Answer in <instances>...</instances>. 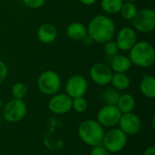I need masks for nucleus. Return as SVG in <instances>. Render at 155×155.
I'll return each instance as SVG.
<instances>
[{
	"mask_svg": "<svg viewBox=\"0 0 155 155\" xmlns=\"http://www.w3.org/2000/svg\"><path fill=\"white\" fill-rule=\"evenodd\" d=\"M82 41H83V43H84L85 45H88V46H89V45H92L94 43V41L93 40V38H92L88 34L84 37V39H83Z\"/></svg>",
	"mask_w": 155,
	"mask_h": 155,
	"instance_id": "29",
	"label": "nucleus"
},
{
	"mask_svg": "<svg viewBox=\"0 0 155 155\" xmlns=\"http://www.w3.org/2000/svg\"><path fill=\"white\" fill-rule=\"evenodd\" d=\"M143 155H155V147L154 146H150L146 148L143 152Z\"/></svg>",
	"mask_w": 155,
	"mask_h": 155,
	"instance_id": "30",
	"label": "nucleus"
},
{
	"mask_svg": "<svg viewBox=\"0 0 155 155\" xmlns=\"http://www.w3.org/2000/svg\"><path fill=\"white\" fill-rule=\"evenodd\" d=\"M140 91L145 97L153 99L155 97V78L150 74H143L140 83Z\"/></svg>",
	"mask_w": 155,
	"mask_h": 155,
	"instance_id": "17",
	"label": "nucleus"
},
{
	"mask_svg": "<svg viewBox=\"0 0 155 155\" xmlns=\"http://www.w3.org/2000/svg\"><path fill=\"white\" fill-rule=\"evenodd\" d=\"M133 28L136 32L148 34L155 29V12L152 8H143L138 10L134 17L131 20Z\"/></svg>",
	"mask_w": 155,
	"mask_h": 155,
	"instance_id": "6",
	"label": "nucleus"
},
{
	"mask_svg": "<svg viewBox=\"0 0 155 155\" xmlns=\"http://www.w3.org/2000/svg\"><path fill=\"white\" fill-rule=\"evenodd\" d=\"M46 0H23V3L29 8L39 9L45 4Z\"/></svg>",
	"mask_w": 155,
	"mask_h": 155,
	"instance_id": "26",
	"label": "nucleus"
},
{
	"mask_svg": "<svg viewBox=\"0 0 155 155\" xmlns=\"http://www.w3.org/2000/svg\"><path fill=\"white\" fill-rule=\"evenodd\" d=\"M36 36L42 44L49 45L56 40L57 30L54 25L50 23H45L39 26L36 32Z\"/></svg>",
	"mask_w": 155,
	"mask_h": 155,
	"instance_id": "14",
	"label": "nucleus"
},
{
	"mask_svg": "<svg viewBox=\"0 0 155 155\" xmlns=\"http://www.w3.org/2000/svg\"><path fill=\"white\" fill-rule=\"evenodd\" d=\"M124 2H135V1H137V0H124Z\"/></svg>",
	"mask_w": 155,
	"mask_h": 155,
	"instance_id": "32",
	"label": "nucleus"
},
{
	"mask_svg": "<svg viewBox=\"0 0 155 155\" xmlns=\"http://www.w3.org/2000/svg\"><path fill=\"white\" fill-rule=\"evenodd\" d=\"M89 75L91 80L95 84L106 86L111 82L113 71L111 70L110 66L104 63H95L91 66Z\"/></svg>",
	"mask_w": 155,
	"mask_h": 155,
	"instance_id": "9",
	"label": "nucleus"
},
{
	"mask_svg": "<svg viewBox=\"0 0 155 155\" xmlns=\"http://www.w3.org/2000/svg\"><path fill=\"white\" fill-rule=\"evenodd\" d=\"M11 94L14 99L24 100L27 94V87L25 84L17 82L13 84L11 88Z\"/></svg>",
	"mask_w": 155,
	"mask_h": 155,
	"instance_id": "23",
	"label": "nucleus"
},
{
	"mask_svg": "<svg viewBox=\"0 0 155 155\" xmlns=\"http://www.w3.org/2000/svg\"><path fill=\"white\" fill-rule=\"evenodd\" d=\"M133 64L128 56L124 54H116L113 56L110 63V68L114 73L126 74L132 67Z\"/></svg>",
	"mask_w": 155,
	"mask_h": 155,
	"instance_id": "15",
	"label": "nucleus"
},
{
	"mask_svg": "<svg viewBox=\"0 0 155 155\" xmlns=\"http://www.w3.org/2000/svg\"><path fill=\"white\" fill-rule=\"evenodd\" d=\"M110 84H112V87H114V89L118 91H124L130 87L131 79L126 74L114 73L113 74Z\"/></svg>",
	"mask_w": 155,
	"mask_h": 155,
	"instance_id": "19",
	"label": "nucleus"
},
{
	"mask_svg": "<svg viewBox=\"0 0 155 155\" xmlns=\"http://www.w3.org/2000/svg\"><path fill=\"white\" fill-rule=\"evenodd\" d=\"M129 59L137 67L148 68L155 62V51L153 45L148 41H139L129 50Z\"/></svg>",
	"mask_w": 155,
	"mask_h": 155,
	"instance_id": "2",
	"label": "nucleus"
},
{
	"mask_svg": "<svg viewBox=\"0 0 155 155\" xmlns=\"http://www.w3.org/2000/svg\"><path fill=\"white\" fill-rule=\"evenodd\" d=\"M122 113L116 105L104 104L96 114V121L104 128H113L118 125Z\"/></svg>",
	"mask_w": 155,
	"mask_h": 155,
	"instance_id": "8",
	"label": "nucleus"
},
{
	"mask_svg": "<svg viewBox=\"0 0 155 155\" xmlns=\"http://www.w3.org/2000/svg\"><path fill=\"white\" fill-rule=\"evenodd\" d=\"M115 43L119 51L129 52L137 42L136 31L131 26H124L119 30L115 36Z\"/></svg>",
	"mask_w": 155,
	"mask_h": 155,
	"instance_id": "13",
	"label": "nucleus"
},
{
	"mask_svg": "<svg viewBox=\"0 0 155 155\" xmlns=\"http://www.w3.org/2000/svg\"><path fill=\"white\" fill-rule=\"evenodd\" d=\"M127 141L128 136L124 132L119 128L113 127L104 133L101 144L110 153H117L125 148Z\"/></svg>",
	"mask_w": 155,
	"mask_h": 155,
	"instance_id": "4",
	"label": "nucleus"
},
{
	"mask_svg": "<svg viewBox=\"0 0 155 155\" xmlns=\"http://www.w3.org/2000/svg\"><path fill=\"white\" fill-rule=\"evenodd\" d=\"M118 126V128L127 136L135 135L142 129V121L141 118L134 112L122 114Z\"/></svg>",
	"mask_w": 155,
	"mask_h": 155,
	"instance_id": "12",
	"label": "nucleus"
},
{
	"mask_svg": "<svg viewBox=\"0 0 155 155\" xmlns=\"http://www.w3.org/2000/svg\"><path fill=\"white\" fill-rule=\"evenodd\" d=\"M137 11V6L134 2H124L120 14L124 19L131 21L136 15Z\"/></svg>",
	"mask_w": 155,
	"mask_h": 155,
	"instance_id": "22",
	"label": "nucleus"
},
{
	"mask_svg": "<svg viewBox=\"0 0 155 155\" xmlns=\"http://www.w3.org/2000/svg\"><path fill=\"white\" fill-rule=\"evenodd\" d=\"M62 80L60 75L54 70H45L40 74L37 79L39 91L45 95H54L61 88Z\"/></svg>",
	"mask_w": 155,
	"mask_h": 155,
	"instance_id": "5",
	"label": "nucleus"
},
{
	"mask_svg": "<svg viewBox=\"0 0 155 155\" xmlns=\"http://www.w3.org/2000/svg\"><path fill=\"white\" fill-rule=\"evenodd\" d=\"M64 90L72 99L84 96L88 90V82L83 75L74 74L66 81Z\"/></svg>",
	"mask_w": 155,
	"mask_h": 155,
	"instance_id": "10",
	"label": "nucleus"
},
{
	"mask_svg": "<svg viewBox=\"0 0 155 155\" xmlns=\"http://www.w3.org/2000/svg\"><path fill=\"white\" fill-rule=\"evenodd\" d=\"M104 51L106 55L113 57V56H114V55H116L118 54L119 49H118V46H117L114 40L112 39V40L104 43Z\"/></svg>",
	"mask_w": 155,
	"mask_h": 155,
	"instance_id": "25",
	"label": "nucleus"
},
{
	"mask_svg": "<svg viewBox=\"0 0 155 155\" xmlns=\"http://www.w3.org/2000/svg\"><path fill=\"white\" fill-rule=\"evenodd\" d=\"M8 74V68L5 63L0 60V84L6 79Z\"/></svg>",
	"mask_w": 155,
	"mask_h": 155,
	"instance_id": "28",
	"label": "nucleus"
},
{
	"mask_svg": "<svg viewBox=\"0 0 155 155\" xmlns=\"http://www.w3.org/2000/svg\"><path fill=\"white\" fill-rule=\"evenodd\" d=\"M1 122H2V114L0 113V124H1Z\"/></svg>",
	"mask_w": 155,
	"mask_h": 155,
	"instance_id": "33",
	"label": "nucleus"
},
{
	"mask_svg": "<svg viewBox=\"0 0 155 155\" xmlns=\"http://www.w3.org/2000/svg\"><path fill=\"white\" fill-rule=\"evenodd\" d=\"M135 104H136L135 99L132 94H123L120 95L116 106L122 114H127V113L134 112L135 108Z\"/></svg>",
	"mask_w": 155,
	"mask_h": 155,
	"instance_id": "18",
	"label": "nucleus"
},
{
	"mask_svg": "<svg viewBox=\"0 0 155 155\" xmlns=\"http://www.w3.org/2000/svg\"><path fill=\"white\" fill-rule=\"evenodd\" d=\"M124 0H101L100 5L102 10L108 15H116L120 13Z\"/></svg>",
	"mask_w": 155,
	"mask_h": 155,
	"instance_id": "20",
	"label": "nucleus"
},
{
	"mask_svg": "<svg viewBox=\"0 0 155 155\" xmlns=\"http://www.w3.org/2000/svg\"><path fill=\"white\" fill-rule=\"evenodd\" d=\"M90 155H111V153L102 144H99L92 147Z\"/></svg>",
	"mask_w": 155,
	"mask_h": 155,
	"instance_id": "27",
	"label": "nucleus"
},
{
	"mask_svg": "<svg viewBox=\"0 0 155 155\" xmlns=\"http://www.w3.org/2000/svg\"><path fill=\"white\" fill-rule=\"evenodd\" d=\"M72 98L65 93H57L51 96L48 108L54 114H65L72 110Z\"/></svg>",
	"mask_w": 155,
	"mask_h": 155,
	"instance_id": "11",
	"label": "nucleus"
},
{
	"mask_svg": "<svg viewBox=\"0 0 155 155\" xmlns=\"http://www.w3.org/2000/svg\"><path fill=\"white\" fill-rule=\"evenodd\" d=\"M88 108V102L84 96L76 97L72 100V110L77 114H84Z\"/></svg>",
	"mask_w": 155,
	"mask_h": 155,
	"instance_id": "24",
	"label": "nucleus"
},
{
	"mask_svg": "<svg viewBox=\"0 0 155 155\" xmlns=\"http://www.w3.org/2000/svg\"><path fill=\"white\" fill-rule=\"evenodd\" d=\"M120 95V91L114 89V87H108L102 92L101 99L106 105H116Z\"/></svg>",
	"mask_w": 155,
	"mask_h": 155,
	"instance_id": "21",
	"label": "nucleus"
},
{
	"mask_svg": "<svg viewBox=\"0 0 155 155\" xmlns=\"http://www.w3.org/2000/svg\"><path fill=\"white\" fill-rule=\"evenodd\" d=\"M65 33L68 38L74 41H82L87 35V27L80 22H73L68 25Z\"/></svg>",
	"mask_w": 155,
	"mask_h": 155,
	"instance_id": "16",
	"label": "nucleus"
},
{
	"mask_svg": "<svg viewBox=\"0 0 155 155\" xmlns=\"http://www.w3.org/2000/svg\"><path fill=\"white\" fill-rule=\"evenodd\" d=\"M77 133L84 143L94 147L102 143L105 131L96 120L86 119L79 124Z\"/></svg>",
	"mask_w": 155,
	"mask_h": 155,
	"instance_id": "3",
	"label": "nucleus"
},
{
	"mask_svg": "<svg viewBox=\"0 0 155 155\" xmlns=\"http://www.w3.org/2000/svg\"><path fill=\"white\" fill-rule=\"evenodd\" d=\"M98 0H79V2L84 5H94Z\"/></svg>",
	"mask_w": 155,
	"mask_h": 155,
	"instance_id": "31",
	"label": "nucleus"
},
{
	"mask_svg": "<svg viewBox=\"0 0 155 155\" xmlns=\"http://www.w3.org/2000/svg\"><path fill=\"white\" fill-rule=\"evenodd\" d=\"M27 113V106L24 100L12 99L3 106L2 116L11 124H15L22 121Z\"/></svg>",
	"mask_w": 155,
	"mask_h": 155,
	"instance_id": "7",
	"label": "nucleus"
},
{
	"mask_svg": "<svg viewBox=\"0 0 155 155\" xmlns=\"http://www.w3.org/2000/svg\"><path fill=\"white\" fill-rule=\"evenodd\" d=\"M87 34L94 43L104 44L115 36L116 26L114 20L105 15H94L87 25Z\"/></svg>",
	"mask_w": 155,
	"mask_h": 155,
	"instance_id": "1",
	"label": "nucleus"
}]
</instances>
